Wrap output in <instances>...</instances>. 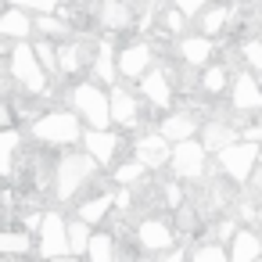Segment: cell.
Instances as JSON below:
<instances>
[{
    "mask_svg": "<svg viewBox=\"0 0 262 262\" xmlns=\"http://www.w3.org/2000/svg\"><path fill=\"white\" fill-rule=\"evenodd\" d=\"M233 108L237 112H258L262 108V90L251 76H237L233 79Z\"/></svg>",
    "mask_w": 262,
    "mask_h": 262,
    "instance_id": "obj_14",
    "label": "cell"
},
{
    "mask_svg": "<svg viewBox=\"0 0 262 262\" xmlns=\"http://www.w3.org/2000/svg\"><path fill=\"white\" fill-rule=\"evenodd\" d=\"M94 169H97V162L90 155H65L58 162V169H54V194H58V201H72V194L83 183L94 180Z\"/></svg>",
    "mask_w": 262,
    "mask_h": 262,
    "instance_id": "obj_2",
    "label": "cell"
},
{
    "mask_svg": "<svg viewBox=\"0 0 262 262\" xmlns=\"http://www.w3.org/2000/svg\"><path fill=\"white\" fill-rule=\"evenodd\" d=\"M262 258V241L248 230H237L230 241V262H258Z\"/></svg>",
    "mask_w": 262,
    "mask_h": 262,
    "instance_id": "obj_15",
    "label": "cell"
},
{
    "mask_svg": "<svg viewBox=\"0 0 262 262\" xmlns=\"http://www.w3.org/2000/svg\"><path fill=\"white\" fill-rule=\"evenodd\" d=\"M11 54V76H15V83L26 90V94H43L47 90V72L40 69V61H36V51L29 47V43H18L15 51H8Z\"/></svg>",
    "mask_w": 262,
    "mask_h": 262,
    "instance_id": "obj_4",
    "label": "cell"
},
{
    "mask_svg": "<svg viewBox=\"0 0 262 262\" xmlns=\"http://www.w3.org/2000/svg\"><path fill=\"white\" fill-rule=\"evenodd\" d=\"M72 104H76V112L86 119L90 129H108V122H112V108H108V94H104L101 86H94V83H79V86L72 90Z\"/></svg>",
    "mask_w": 262,
    "mask_h": 262,
    "instance_id": "obj_3",
    "label": "cell"
},
{
    "mask_svg": "<svg viewBox=\"0 0 262 262\" xmlns=\"http://www.w3.org/2000/svg\"><path fill=\"white\" fill-rule=\"evenodd\" d=\"M262 151H258V144H230L226 151H219V162H223V169H226V176L230 180H248L251 176V165H255V158H258Z\"/></svg>",
    "mask_w": 262,
    "mask_h": 262,
    "instance_id": "obj_6",
    "label": "cell"
},
{
    "mask_svg": "<svg viewBox=\"0 0 262 262\" xmlns=\"http://www.w3.org/2000/svg\"><path fill=\"white\" fill-rule=\"evenodd\" d=\"M180 54H183L187 65H205L208 54H212V43H208V36H190V40L180 43Z\"/></svg>",
    "mask_w": 262,
    "mask_h": 262,
    "instance_id": "obj_24",
    "label": "cell"
},
{
    "mask_svg": "<svg viewBox=\"0 0 262 262\" xmlns=\"http://www.w3.org/2000/svg\"><path fill=\"white\" fill-rule=\"evenodd\" d=\"M8 4L26 11V15H54L61 0H8Z\"/></svg>",
    "mask_w": 262,
    "mask_h": 262,
    "instance_id": "obj_29",
    "label": "cell"
},
{
    "mask_svg": "<svg viewBox=\"0 0 262 262\" xmlns=\"http://www.w3.org/2000/svg\"><path fill=\"white\" fill-rule=\"evenodd\" d=\"M169 162H172V172L180 180H198L205 172V147L194 144V140H183V144L172 147V158Z\"/></svg>",
    "mask_w": 262,
    "mask_h": 262,
    "instance_id": "obj_7",
    "label": "cell"
},
{
    "mask_svg": "<svg viewBox=\"0 0 262 262\" xmlns=\"http://www.w3.org/2000/svg\"><path fill=\"white\" fill-rule=\"evenodd\" d=\"M86 258L90 262H115V241L108 233H94L90 248H86Z\"/></svg>",
    "mask_w": 262,
    "mask_h": 262,
    "instance_id": "obj_27",
    "label": "cell"
},
{
    "mask_svg": "<svg viewBox=\"0 0 262 262\" xmlns=\"http://www.w3.org/2000/svg\"><path fill=\"white\" fill-rule=\"evenodd\" d=\"M11 126V108H8V101L4 97H0V133H4Z\"/></svg>",
    "mask_w": 262,
    "mask_h": 262,
    "instance_id": "obj_38",
    "label": "cell"
},
{
    "mask_svg": "<svg viewBox=\"0 0 262 262\" xmlns=\"http://www.w3.org/2000/svg\"><path fill=\"white\" fill-rule=\"evenodd\" d=\"M33 33H36V29H33V18H29L26 11L8 8L4 15H0V40H18V43H26Z\"/></svg>",
    "mask_w": 262,
    "mask_h": 262,
    "instance_id": "obj_12",
    "label": "cell"
},
{
    "mask_svg": "<svg viewBox=\"0 0 262 262\" xmlns=\"http://www.w3.org/2000/svg\"><path fill=\"white\" fill-rule=\"evenodd\" d=\"M158 262H183V251H176V248H169V251H165V255H162Z\"/></svg>",
    "mask_w": 262,
    "mask_h": 262,
    "instance_id": "obj_40",
    "label": "cell"
},
{
    "mask_svg": "<svg viewBox=\"0 0 262 262\" xmlns=\"http://www.w3.org/2000/svg\"><path fill=\"white\" fill-rule=\"evenodd\" d=\"M255 194L262 198V172H255Z\"/></svg>",
    "mask_w": 262,
    "mask_h": 262,
    "instance_id": "obj_42",
    "label": "cell"
},
{
    "mask_svg": "<svg viewBox=\"0 0 262 262\" xmlns=\"http://www.w3.org/2000/svg\"><path fill=\"white\" fill-rule=\"evenodd\" d=\"M18 144H22V137H18L15 129H4V133H0V176H11V172H15V169H11V158H15Z\"/></svg>",
    "mask_w": 262,
    "mask_h": 262,
    "instance_id": "obj_26",
    "label": "cell"
},
{
    "mask_svg": "<svg viewBox=\"0 0 262 262\" xmlns=\"http://www.w3.org/2000/svg\"><path fill=\"white\" fill-rule=\"evenodd\" d=\"M233 140H237V133H233L230 126H223V122H208V126H205V140H201V147H205V151H226Z\"/></svg>",
    "mask_w": 262,
    "mask_h": 262,
    "instance_id": "obj_21",
    "label": "cell"
},
{
    "mask_svg": "<svg viewBox=\"0 0 262 262\" xmlns=\"http://www.w3.org/2000/svg\"><path fill=\"white\" fill-rule=\"evenodd\" d=\"M108 108H112V122H119V126H133V122H137V112H140L137 97H133L126 86H112Z\"/></svg>",
    "mask_w": 262,
    "mask_h": 262,
    "instance_id": "obj_10",
    "label": "cell"
},
{
    "mask_svg": "<svg viewBox=\"0 0 262 262\" xmlns=\"http://www.w3.org/2000/svg\"><path fill=\"white\" fill-rule=\"evenodd\" d=\"M172 4H176V11H180V15H198V11L208 4V0H172Z\"/></svg>",
    "mask_w": 262,
    "mask_h": 262,
    "instance_id": "obj_36",
    "label": "cell"
},
{
    "mask_svg": "<svg viewBox=\"0 0 262 262\" xmlns=\"http://www.w3.org/2000/svg\"><path fill=\"white\" fill-rule=\"evenodd\" d=\"M201 86H205L208 94H219V90L226 86V72H223V69H208L205 79H201Z\"/></svg>",
    "mask_w": 262,
    "mask_h": 262,
    "instance_id": "obj_33",
    "label": "cell"
},
{
    "mask_svg": "<svg viewBox=\"0 0 262 262\" xmlns=\"http://www.w3.org/2000/svg\"><path fill=\"white\" fill-rule=\"evenodd\" d=\"M248 140L255 144V140H262V126H255V129H248Z\"/></svg>",
    "mask_w": 262,
    "mask_h": 262,
    "instance_id": "obj_41",
    "label": "cell"
},
{
    "mask_svg": "<svg viewBox=\"0 0 262 262\" xmlns=\"http://www.w3.org/2000/svg\"><path fill=\"white\" fill-rule=\"evenodd\" d=\"M90 237H94V230H90V223H83L79 215L69 223V255H86V248H90Z\"/></svg>",
    "mask_w": 262,
    "mask_h": 262,
    "instance_id": "obj_23",
    "label": "cell"
},
{
    "mask_svg": "<svg viewBox=\"0 0 262 262\" xmlns=\"http://www.w3.org/2000/svg\"><path fill=\"white\" fill-rule=\"evenodd\" d=\"M33 51H36V61H40V69H43V72H58V47H54L51 40L33 43Z\"/></svg>",
    "mask_w": 262,
    "mask_h": 262,
    "instance_id": "obj_30",
    "label": "cell"
},
{
    "mask_svg": "<svg viewBox=\"0 0 262 262\" xmlns=\"http://www.w3.org/2000/svg\"><path fill=\"white\" fill-rule=\"evenodd\" d=\"M162 137H165V140H176V144L190 140V137H194V119H190V115H183V112L169 115V119L162 122Z\"/></svg>",
    "mask_w": 262,
    "mask_h": 262,
    "instance_id": "obj_20",
    "label": "cell"
},
{
    "mask_svg": "<svg viewBox=\"0 0 262 262\" xmlns=\"http://www.w3.org/2000/svg\"><path fill=\"white\" fill-rule=\"evenodd\" d=\"M190 262H230V251H223V244L208 241V244H201V248L190 255Z\"/></svg>",
    "mask_w": 262,
    "mask_h": 262,
    "instance_id": "obj_31",
    "label": "cell"
},
{
    "mask_svg": "<svg viewBox=\"0 0 262 262\" xmlns=\"http://www.w3.org/2000/svg\"><path fill=\"white\" fill-rule=\"evenodd\" d=\"M165 201H169L172 208H180V201H183V194H180V187H165Z\"/></svg>",
    "mask_w": 262,
    "mask_h": 262,
    "instance_id": "obj_39",
    "label": "cell"
},
{
    "mask_svg": "<svg viewBox=\"0 0 262 262\" xmlns=\"http://www.w3.org/2000/svg\"><path fill=\"white\" fill-rule=\"evenodd\" d=\"M94 72H97V79L101 83H115V76H119V54L104 43L101 51H97V61H94Z\"/></svg>",
    "mask_w": 262,
    "mask_h": 262,
    "instance_id": "obj_25",
    "label": "cell"
},
{
    "mask_svg": "<svg viewBox=\"0 0 262 262\" xmlns=\"http://www.w3.org/2000/svg\"><path fill=\"white\" fill-rule=\"evenodd\" d=\"M147 69H151V47L133 43V47L119 51V72H122V76L137 79V76H147Z\"/></svg>",
    "mask_w": 262,
    "mask_h": 262,
    "instance_id": "obj_13",
    "label": "cell"
},
{
    "mask_svg": "<svg viewBox=\"0 0 262 262\" xmlns=\"http://www.w3.org/2000/svg\"><path fill=\"white\" fill-rule=\"evenodd\" d=\"M51 262H79L76 255H61V258H51Z\"/></svg>",
    "mask_w": 262,
    "mask_h": 262,
    "instance_id": "obj_43",
    "label": "cell"
},
{
    "mask_svg": "<svg viewBox=\"0 0 262 262\" xmlns=\"http://www.w3.org/2000/svg\"><path fill=\"white\" fill-rule=\"evenodd\" d=\"M29 233L26 230H0V258H18L29 251Z\"/></svg>",
    "mask_w": 262,
    "mask_h": 262,
    "instance_id": "obj_18",
    "label": "cell"
},
{
    "mask_svg": "<svg viewBox=\"0 0 262 262\" xmlns=\"http://www.w3.org/2000/svg\"><path fill=\"white\" fill-rule=\"evenodd\" d=\"M4 54H8V47H4V40H0V58H4Z\"/></svg>",
    "mask_w": 262,
    "mask_h": 262,
    "instance_id": "obj_44",
    "label": "cell"
},
{
    "mask_svg": "<svg viewBox=\"0 0 262 262\" xmlns=\"http://www.w3.org/2000/svg\"><path fill=\"white\" fill-rule=\"evenodd\" d=\"M137 241H140V248H147V251H169V248H172V230H169L165 219H144V223L137 226Z\"/></svg>",
    "mask_w": 262,
    "mask_h": 262,
    "instance_id": "obj_9",
    "label": "cell"
},
{
    "mask_svg": "<svg viewBox=\"0 0 262 262\" xmlns=\"http://www.w3.org/2000/svg\"><path fill=\"white\" fill-rule=\"evenodd\" d=\"M83 61H86V47L83 43H61L58 47V72L76 76L83 69Z\"/></svg>",
    "mask_w": 262,
    "mask_h": 262,
    "instance_id": "obj_19",
    "label": "cell"
},
{
    "mask_svg": "<svg viewBox=\"0 0 262 262\" xmlns=\"http://www.w3.org/2000/svg\"><path fill=\"white\" fill-rule=\"evenodd\" d=\"M258 226H262V212H258Z\"/></svg>",
    "mask_w": 262,
    "mask_h": 262,
    "instance_id": "obj_45",
    "label": "cell"
},
{
    "mask_svg": "<svg viewBox=\"0 0 262 262\" xmlns=\"http://www.w3.org/2000/svg\"><path fill=\"white\" fill-rule=\"evenodd\" d=\"M244 61L262 72V43H248V47H244Z\"/></svg>",
    "mask_w": 262,
    "mask_h": 262,
    "instance_id": "obj_35",
    "label": "cell"
},
{
    "mask_svg": "<svg viewBox=\"0 0 262 262\" xmlns=\"http://www.w3.org/2000/svg\"><path fill=\"white\" fill-rule=\"evenodd\" d=\"M33 137L40 144H51V147H69L76 140H83L79 133V119L72 112H47L33 122Z\"/></svg>",
    "mask_w": 262,
    "mask_h": 262,
    "instance_id": "obj_1",
    "label": "cell"
},
{
    "mask_svg": "<svg viewBox=\"0 0 262 262\" xmlns=\"http://www.w3.org/2000/svg\"><path fill=\"white\" fill-rule=\"evenodd\" d=\"M172 158V151H169V140L162 137V133H151V137H140L137 140V162L144 165V169H158V165H165Z\"/></svg>",
    "mask_w": 262,
    "mask_h": 262,
    "instance_id": "obj_8",
    "label": "cell"
},
{
    "mask_svg": "<svg viewBox=\"0 0 262 262\" xmlns=\"http://www.w3.org/2000/svg\"><path fill=\"white\" fill-rule=\"evenodd\" d=\"M112 205H115V194H97V198H90V201H83V205H79V219L94 226V223H101V219L108 215V208H112Z\"/></svg>",
    "mask_w": 262,
    "mask_h": 262,
    "instance_id": "obj_22",
    "label": "cell"
},
{
    "mask_svg": "<svg viewBox=\"0 0 262 262\" xmlns=\"http://www.w3.org/2000/svg\"><path fill=\"white\" fill-rule=\"evenodd\" d=\"M40 244H36V251L51 262V258H61V255H69V223H65V215L61 212H43V223H40Z\"/></svg>",
    "mask_w": 262,
    "mask_h": 262,
    "instance_id": "obj_5",
    "label": "cell"
},
{
    "mask_svg": "<svg viewBox=\"0 0 262 262\" xmlns=\"http://www.w3.org/2000/svg\"><path fill=\"white\" fill-rule=\"evenodd\" d=\"M83 144H86V155H90L97 165H108V162L115 158V151H119V137L108 133V129H90V133L83 137Z\"/></svg>",
    "mask_w": 262,
    "mask_h": 262,
    "instance_id": "obj_11",
    "label": "cell"
},
{
    "mask_svg": "<svg viewBox=\"0 0 262 262\" xmlns=\"http://www.w3.org/2000/svg\"><path fill=\"white\" fill-rule=\"evenodd\" d=\"M33 29H36L43 40H65V36L72 33V29H69L61 18H54V15H40V18L33 22Z\"/></svg>",
    "mask_w": 262,
    "mask_h": 262,
    "instance_id": "obj_28",
    "label": "cell"
},
{
    "mask_svg": "<svg viewBox=\"0 0 262 262\" xmlns=\"http://www.w3.org/2000/svg\"><path fill=\"white\" fill-rule=\"evenodd\" d=\"M126 4H137V0H126Z\"/></svg>",
    "mask_w": 262,
    "mask_h": 262,
    "instance_id": "obj_46",
    "label": "cell"
},
{
    "mask_svg": "<svg viewBox=\"0 0 262 262\" xmlns=\"http://www.w3.org/2000/svg\"><path fill=\"white\" fill-rule=\"evenodd\" d=\"M223 22H226V11H223V8H212V11L201 18V29H205V36H215V33L223 29Z\"/></svg>",
    "mask_w": 262,
    "mask_h": 262,
    "instance_id": "obj_32",
    "label": "cell"
},
{
    "mask_svg": "<svg viewBox=\"0 0 262 262\" xmlns=\"http://www.w3.org/2000/svg\"><path fill=\"white\" fill-rule=\"evenodd\" d=\"M101 22L108 29H129L133 11H129L126 0H101Z\"/></svg>",
    "mask_w": 262,
    "mask_h": 262,
    "instance_id": "obj_17",
    "label": "cell"
},
{
    "mask_svg": "<svg viewBox=\"0 0 262 262\" xmlns=\"http://www.w3.org/2000/svg\"><path fill=\"white\" fill-rule=\"evenodd\" d=\"M140 90H144V97H147L151 104H158V108H169V101H172V90H169L165 72H147L144 83H140Z\"/></svg>",
    "mask_w": 262,
    "mask_h": 262,
    "instance_id": "obj_16",
    "label": "cell"
},
{
    "mask_svg": "<svg viewBox=\"0 0 262 262\" xmlns=\"http://www.w3.org/2000/svg\"><path fill=\"white\" fill-rule=\"evenodd\" d=\"M140 176H144V165H140V162H126V165H119V172H115L119 183H133V180H140Z\"/></svg>",
    "mask_w": 262,
    "mask_h": 262,
    "instance_id": "obj_34",
    "label": "cell"
},
{
    "mask_svg": "<svg viewBox=\"0 0 262 262\" xmlns=\"http://www.w3.org/2000/svg\"><path fill=\"white\" fill-rule=\"evenodd\" d=\"M165 29L180 33V29H183V15H180V11H169V15H165Z\"/></svg>",
    "mask_w": 262,
    "mask_h": 262,
    "instance_id": "obj_37",
    "label": "cell"
}]
</instances>
